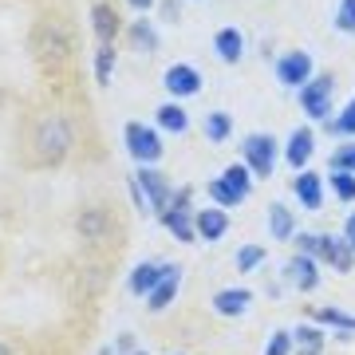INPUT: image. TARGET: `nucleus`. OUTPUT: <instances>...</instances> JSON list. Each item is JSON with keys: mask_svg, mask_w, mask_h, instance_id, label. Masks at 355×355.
Instances as JSON below:
<instances>
[{"mask_svg": "<svg viewBox=\"0 0 355 355\" xmlns=\"http://www.w3.org/2000/svg\"><path fill=\"white\" fill-rule=\"evenodd\" d=\"M331 170H347V174H355V142H343L340 150L331 154Z\"/></svg>", "mask_w": 355, "mask_h": 355, "instance_id": "obj_34", "label": "nucleus"}, {"mask_svg": "<svg viewBox=\"0 0 355 355\" xmlns=\"http://www.w3.org/2000/svg\"><path fill=\"white\" fill-rule=\"evenodd\" d=\"M178 284H182V268H178V265H166L162 280H158V288L146 296V308H150V312H162V308L178 296Z\"/></svg>", "mask_w": 355, "mask_h": 355, "instance_id": "obj_18", "label": "nucleus"}, {"mask_svg": "<svg viewBox=\"0 0 355 355\" xmlns=\"http://www.w3.org/2000/svg\"><path fill=\"white\" fill-rule=\"evenodd\" d=\"M130 355H146V352H130Z\"/></svg>", "mask_w": 355, "mask_h": 355, "instance_id": "obj_42", "label": "nucleus"}, {"mask_svg": "<svg viewBox=\"0 0 355 355\" xmlns=\"http://www.w3.org/2000/svg\"><path fill=\"white\" fill-rule=\"evenodd\" d=\"M130 178H135V186L142 190L146 205H150L158 217H162L166 209H170V202H174V186H170V178H166L158 166H139Z\"/></svg>", "mask_w": 355, "mask_h": 355, "instance_id": "obj_6", "label": "nucleus"}, {"mask_svg": "<svg viewBox=\"0 0 355 355\" xmlns=\"http://www.w3.org/2000/svg\"><path fill=\"white\" fill-rule=\"evenodd\" d=\"M162 87H166V95H174V99H193V95H202L205 79L193 64L178 60V64H170L162 71Z\"/></svg>", "mask_w": 355, "mask_h": 355, "instance_id": "obj_9", "label": "nucleus"}, {"mask_svg": "<svg viewBox=\"0 0 355 355\" xmlns=\"http://www.w3.org/2000/svg\"><path fill=\"white\" fill-rule=\"evenodd\" d=\"M127 4L135 8V16H146V12L154 8V0H127Z\"/></svg>", "mask_w": 355, "mask_h": 355, "instance_id": "obj_38", "label": "nucleus"}, {"mask_svg": "<svg viewBox=\"0 0 355 355\" xmlns=\"http://www.w3.org/2000/svg\"><path fill=\"white\" fill-rule=\"evenodd\" d=\"M312 150H316V135H312V127H296L288 135V142H284V158H288V166H296V170H304L308 166Z\"/></svg>", "mask_w": 355, "mask_h": 355, "instance_id": "obj_14", "label": "nucleus"}, {"mask_svg": "<svg viewBox=\"0 0 355 355\" xmlns=\"http://www.w3.org/2000/svg\"><path fill=\"white\" fill-rule=\"evenodd\" d=\"M292 245H296V253H304V257H316V249H320V237H316V233H296V237H292Z\"/></svg>", "mask_w": 355, "mask_h": 355, "instance_id": "obj_36", "label": "nucleus"}, {"mask_svg": "<svg viewBox=\"0 0 355 355\" xmlns=\"http://www.w3.org/2000/svg\"><path fill=\"white\" fill-rule=\"evenodd\" d=\"M336 28H340L343 36H355V0H340V8H336Z\"/></svg>", "mask_w": 355, "mask_h": 355, "instance_id": "obj_32", "label": "nucleus"}, {"mask_svg": "<svg viewBox=\"0 0 355 355\" xmlns=\"http://www.w3.org/2000/svg\"><path fill=\"white\" fill-rule=\"evenodd\" d=\"M154 127L166 130V135H186V130H190V114L182 111L178 103H162V107L154 111Z\"/></svg>", "mask_w": 355, "mask_h": 355, "instance_id": "obj_21", "label": "nucleus"}, {"mask_svg": "<svg viewBox=\"0 0 355 355\" xmlns=\"http://www.w3.org/2000/svg\"><path fill=\"white\" fill-rule=\"evenodd\" d=\"M193 229H198L202 241H221L229 233V209H217V205L198 209V214H193Z\"/></svg>", "mask_w": 355, "mask_h": 355, "instance_id": "obj_13", "label": "nucleus"}, {"mask_svg": "<svg viewBox=\"0 0 355 355\" xmlns=\"http://www.w3.org/2000/svg\"><path fill=\"white\" fill-rule=\"evenodd\" d=\"M162 225L170 229V237L182 241V245L198 241V229H193V190L190 186L174 190V202H170V209L162 214Z\"/></svg>", "mask_w": 355, "mask_h": 355, "instance_id": "obj_4", "label": "nucleus"}, {"mask_svg": "<svg viewBox=\"0 0 355 355\" xmlns=\"http://www.w3.org/2000/svg\"><path fill=\"white\" fill-rule=\"evenodd\" d=\"M343 241H347V245L355 249V214L347 217V221H343Z\"/></svg>", "mask_w": 355, "mask_h": 355, "instance_id": "obj_37", "label": "nucleus"}, {"mask_svg": "<svg viewBox=\"0 0 355 355\" xmlns=\"http://www.w3.org/2000/svg\"><path fill=\"white\" fill-rule=\"evenodd\" d=\"M288 352H292V331H277L265 347V355H288Z\"/></svg>", "mask_w": 355, "mask_h": 355, "instance_id": "obj_35", "label": "nucleus"}, {"mask_svg": "<svg viewBox=\"0 0 355 355\" xmlns=\"http://www.w3.org/2000/svg\"><path fill=\"white\" fill-rule=\"evenodd\" d=\"M221 182H225V190L233 193L237 202H245V198L253 193V174H249V166H245V162L225 166V174H221Z\"/></svg>", "mask_w": 355, "mask_h": 355, "instance_id": "obj_24", "label": "nucleus"}, {"mask_svg": "<svg viewBox=\"0 0 355 355\" xmlns=\"http://www.w3.org/2000/svg\"><path fill=\"white\" fill-rule=\"evenodd\" d=\"M111 76H114V44H99V51H95V83L107 87Z\"/></svg>", "mask_w": 355, "mask_h": 355, "instance_id": "obj_27", "label": "nucleus"}, {"mask_svg": "<svg viewBox=\"0 0 355 355\" xmlns=\"http://www.w3.org/2000/svg\"><path fill=\"white\" fill-rule=\"evenodd\" d=\"M32 36H36L40 64L48 67L51 76H60V71L76 60V32H71L64 20H44Z\"/></svg>", "mask_w": 355, "mask_h": 355, "instance_id": "obj_2", "label": "nucleus"}, {"mask_svg": "<svg viewBox=\"0 0 355 355\" xmlns=\"http://www.w3.org/2000/svg\"><path fill=\"white\" fill-rule=\"evenodd\" d=\"M162 272H166V265H158V261H142V265L130 272V292H135V296H150V292L158 288Z\"/></svg>", "mask_w": 355, "mask_h": 355, "instance_id": "obj_22", "label": "nucleus"}, {"mask_svg": "<svg viewBox=\"0 0 355 355\" xmlns=\"http://www.w3.org/2000/svg\"><path fill=\"white\" fill-rule=\"evenodd\" d=\"M277 154H280V146H277L272 135H249V139L241 142V162L249 166V174H257V178H268L277 170Z\"/></svg>", "mask_w": 355, "mask_h": 355, "instance_id": "obj_7", "label": "nucleus"}, {"mask_svg": "<svg viewBox=\"0 0 355 355\" xmlns=\"http://www.w3.org/2000/svg\"><path fill=\"white\" fill-rule=\"evenodd\" d=\"M316 261H328L336 272H352L355 265V249L343 237H331V233H320V249H316Z\"/></svg>", "mask_w": 355, "mask_h": 355, "instance_id": "obj_11", "label": "nucleus"}, {"mask_svg": "<svg viewBox=\"0 0 355 355\" xmlns=\"http://www.w3.org/2000/svg\"><path fill=\"white\" fill-rule=\"evenodd\" d=\"M0 355H12V352H8V343H0Z\"/></svg>", "mask_w": 355, "mask_h": 355, "instance_id": "obj_39", "label": "nucleus"}, {"mask_svg": "<svg viewBox=\"0 0 355 355\" xmlns=\"http://www.w3.org/2000/svg\"><path fill=\"white\" fill-rule=\"evenodd\" d=\"M292 190H296L300 205H304V209H312V214L324 205V178L312 174V170H300V174H296V182H292Z\"/></svg>", "mask_w": 355, "mask_h": 355, "instance_id": "obj_16", "label": "nucleus"}, {"mask_svg": "<svg viewBox=\"0 0 355 355\" xmlns=\"http://www.w3.org/2000/svg\"><path fill=\"white\" fill-rule=\"evenodd\" d=\"M103 355H111V347H103Z\"/></svg>", "mask_w": 355, "mask_h": 355, "instance_id": "obj_41", "label": "nucleus"}, {"mask_svg": "<svg viewBox=\"0 0 355 355\" xmlns=\"http://www.w3.org/2000/svg\"><path fill=\"white\" fill-rule=\"evenodd\" d=\"M233 265H237V272H253V268L265 265V249H261V245H241Z\"/></svg>", "mask_w": 355, "mask_h": 355, "instance_id": "obj_30", "label": "nucleus"}, {"mask_svg": "<svg viewBox=\"0 0 355 355\" xmlns=\"http://www.w3.org/2000/svg\"><path fill=\"white\" fill-rule=\"evenodd\" d=\"M292 347H300V352H320V347H324V331L320 328H292Z\"/></svg>", "mask_w": 355, "mask_h": 355, "instance_id": "obj_31", "label": "nucleus"}, {"mask_svg": "<svg viewBox=\"0 0 355 355\" xmlns=\"http://www.w3.org/2000/svg\"><path fill=\"white\" fill-rule=\"evenodd\" d=\"M324 127H328L331 135H340V139H355V95L343 103V111L336 114V119H328Z\"/></svg>", "mask_w": 355, "mask_h": 355, "instance_id": "obj_26", "label": "nucleus"}, {"mask_svg": "<svg viewBox=\"0 0 355 355\" xmlns=\"http://www.w3.org/2000/svg\"><path fill=\"white\" fill-rule=\"evenodd\" d=\"M119 12H114L111 4H107V0H95V4H91V32H95V40H99V44H114V40H119Z\"/></svg>", "mask_w": 355, "mask_h": 355, "instance_id": "obj_12", "label": "nucleus"}, {"mask_svg": "<svg viewBox=\"0 0 355 355\" xmlns=\"http://www.w3.org/2000/svg\"><path fill=\"white\" fill-rule=\"evenodd\" d=\"M209 198H214L217 209H233V205H241L233 193L225 190V182H221V178H214V182H209Z\"/></svg>", "mask_w": 355, "mask_h": 355, "instance_id": "obj_33", "label": "nucleus"}, {"mask_svg": "<svg viewBox=\"0 0 355 355\" xmlns=\"http://www.w3.org/2000/svg\"><path fill=\"white\" fill-rule=\"evenodd\" d=\"M312 320H316V324H336V328L347 331V336L355 331V316H347L340 308H312Z\"/></svg>", "mask_w": 355, "mask_h": 355, "instance_id": "obj_28", "label": "nucleus"}, {"mask_svg": "<svg viewBox=\"0 0 355 355\" xmlns=\"http://www.w3.org/2000/svg\"><path fill=\"white\" fill-rule=\"evenodd\" d=\"M214 51H217V60H221V64H241V60H245V36H241V28H217Z\"/></svg>", "mask_w": 355, "mask_h": 355, "instance_id": "obj_15", "label": "nucleus"}, {"mask_svg": "<svg viewBox=\"0 0 355 355\" xmlns=\"http://www.w3.org/2000/svg\"><path fill=\"white\" fill-rule=\"evenodd\" d=\"M127 36H130V51H139V55L158 51V28H154L146 16H135V20H130Z\"/></svg>", "mask_w": 355, "mask_h": 355, "instance_id": "obj_19", "label": "nucleus"}, {"mask_svg": "<svg viewBox=\"0 0 355 355\" xmlns=\"http://www.w3.org/2000/svg\"><path fill=\"white\" fill-rule=\"evenodd\" d=\"M202 130H205L209 142H229V135H233V114L229 111H209L205 123H202Z\"/></svg>", "mask_w": 355, "mask_h": 355, "instance_id": "obj_25", "label": "nucleus"}, {"mask_svg": "<svg viewBox=\"0 0 355 355\" xmlns=\"http://www.w3.org/2000/svg\"><path fill=\"white\" fill-rule=\"evenodd\" d=\"M300 355H320V352H300Z\"/></svg>", "mask_w": 355, "mask_h": 355, "instance_id": "obj_40", "label": "nucleus"}, {"mask_svg": "<svg viewBox=\"0 0 355 355\" xmlns=\"http://www.w3.org/2000/svg\"><path fill=\"white\" fill-rule=\"evenodd\" d=\"M284 280H288L296 292H312L320 284V268H316V257H304L296 253L284 261Z\"/></svg>", "mask_w": 355, "mask_h": 355, "instance_id": "obj_10", "label": "nucleus"}, {"mask_svg": "<svg viewBox=\"0 0 355 355\" xmlns=\"http://www.w3.org/2000/svg\"><path fill=\"white\" fill-rule=\"evenodd\" d=\"M20 150H24V162L28 166H64L67 154L76 150V127L64 111H36L32 119L24 123V135H20Z\"/></svg>", "mask_w": 355, "mask_h": 355, "instance_id": "obj_1", "label": "nucleus"}, {"mask_svg": "<svg viewBox=\"0 0 355 355\" xmlns=\"http://www.w3.org/2000/svg\"><path fill=\"white\" fill-rule=\"evenodd\" d=\"M76 229H79L83 241H103V237H107V209H103V205H87V209L76 217Z\"/></svg>", "mask_w": 355, "mask_h": 355, "instance_id": "obj_20", "label": "nucleus"}, {"mask_svg": "<svg viewBox=\"0 0 355 355\" xmlns=\"http://www.w3.org/2000/svg\"><path fill=\"white\" fill-rule=\"evenodd\" d=\"M253 304V292L249 288H221L214 296V312L217 316H245Z\"/></svg>", "mask_w": 355, "mask_h": 355, "instance_id": "obj_17", "label": "nucleus"}, {"mask_svg": "<svg viewBox=\"0 0 355 355\" xmlns=\"http://www.w3.org/2000/svg\"><path fill=\"white\" fill-rule=\"evenodd\" d=\"M268 229H272V237L277 241H292L300 229H296V217H292V209L284 202H272L268 205Z\"/></svg>", "mask_w": 355, "mask_h": 355, "instance_id": "obj_23", "label": "nucleus"}, {"mask_svg": "<svg viewBox=\"0 0 355 355\" xmlns=\"http://www.w3.org/2000/svg\"><path fill=\"white\" fill-rule=\"evenodd\" d=\"M174 355H182V352H174Z\"/></svg>", "mask_w": 355, "mask_h": 355, "instance_id": "obj_43", "label": "nucleus"}, {"mask_svg": "<svg viewBox=\"0 0 355 355\" xmlns=\"http://www.w3.org/2000/svg\"><path fill=\"white\" fill-rule=\"evenodd\" d=\"M328 186H331V193H336L340 202H355V174H347V170H331Z\"/></svg>", "mask_w": 355, "mask_h": 355, "instance_id": "obj_29", "label": "nucleus"}, {"mask_svg": "<svg viewBox=\"0 0 355 355\" xmlns=\"http://www.w3.org/2000/svg\"><path fill=\"white\" fill-rule=\"evenodd\" d=\"M123 142H127V154L139 166L162 162L166 146H162V130H158V127H146V123H127V127H123Z\"/></svg>", "mask_w": 355, "mask_h": 355, "instance_id": "obj_3", "label": "nucleus"}, {"mask_svg": "<svg viewBox=\"0 0 355 355\" xmlns=\"http://www.w3.org/2000/svg\"><path fill=\"white\" fill-rule=\"evenodd\" d=\"M312 71H316V64H312V55H308L304 48H288L277 55V83L288 91H300L312 79Z\"/></svg>", "mask_w": 355, "mask_h": 355, "instance_id": "obj_8", "label": "nucleus"}, {"mask_svg": "<svg viewBox=\"0 0 355 355\" xmlns=\"http://www.w3.org/2000/svg\"><path fill=\"white\" fill-rule=\"evenodd\" d=\"M331 91H336V76H312L304 87L296 91L300 111H304L312 123H328L331 119Z\"/></svg>", "mask_w": 355, "mask_h": 355, "instance_id": "obj_5", "label": "nucleus"}]
</instances>
